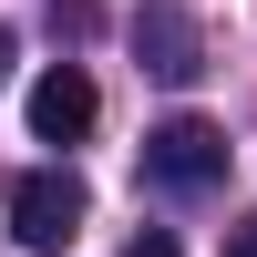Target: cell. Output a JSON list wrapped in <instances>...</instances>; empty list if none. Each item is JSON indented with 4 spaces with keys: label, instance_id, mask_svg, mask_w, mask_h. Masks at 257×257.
I'll list each match as a JSON object with an SVG mask.
<instances>
[{
    "label": "cell",
    "instance_id": "6da1fadb",
    "mask_svg": "<svg viewBox=\"0 0 257 257\" xmlns=\"http://www.w3.org/2000/svg\"><path fill=\"white\" fill-rule=\"evenodd\" d=\"M144 185H165V196H206V185H226V134L206 113H175L144 134Z\"/></svg>",
    "mask_w": 257,
    "mask_h": 257
},
{
    "label": "cell",
    "instance_id": "7a4b0ae2",
    "mask_svg": "<svg viewBox=\"0 0 257 257\" xmlns=\"http://www.w3.org/2000/svg\"><path fill=\"white\" fill-rule=\"evenodd\" d=\"M82 216H93V196H82L72 165H41V175L11 185V237H21V247H72Z\"/></svg>",
    "mask_w": 257,
    "mask_h": 257
},
{
    "label": "cell",
    "instance_id": "3957f363",
    "mask_svg": "<svg viewBox=\"0 0 257 257\" xmlns=\"http://www.w3.org/2000/svg\"><path fill=\"white\" fill-rule=\"evenodd\" d=\"M93 113H103V93H93L82 62H52V72L31 82V134H41V144H82Z\"/></svg>",
    "mask_w": 257,
    "mask_h": 257
},
{
    "label": "cell",
    "instance_id": "277c9868",
    "mask_svg": "<svg viewBox=\"0 0 257 257\" xmlns=\"http://www.w3.org/2000/svg\"><path fill=\"white\" fill-rule=\"evenodd\" d=\"M134 52H144L155 82H196L206 72V41H196V21H185L175 0H144V11H134Z\"/></svg>",
    "mask_w": 257,
    "mask_h": 257
},
{
    "label": "cell",
    "instance_id": "5b68a950",
    "mask_svg": "<svg viewBox=\"0 0 257 257\" xmlns=\"http://www.w3.org/2000/svg\"><path fill=\"white\" fill-rule=\"evenodd\" d=\"M123 257H175V237H165V226H144V237L123 247Z\"/></svg>",
    "mask_w": 257,
    "mask_h": 257
},
{
    "label": "cell",
    "instance_id": "8992f818",
    "mask_svg": "<svg viewBox=\"0 0 257 257\" xmlns=\"http://www.w3.org/2000/svg\"><path fill=\"white\" fill-rule=\"evenodd\" d=\"M226 257H257V216H237V226H226Z\"/></svg>",
    "mask_w": 257,
    "mask_h": 257
},
{
    "label": "cell",
    "instance_id": "52a82bcc",
    "mask_svg": "<svg viewBox=\"0 0 257 257\" xmlns=\"http://www.w3.org/2000/svg\"><path fill=\"white\" fill-rule=\"evenodd\" d=\"M0 82H11V31H0Z\"/></svg>",
    "mask_w": 257,
    "mask_h": 257
}]
</instances>
